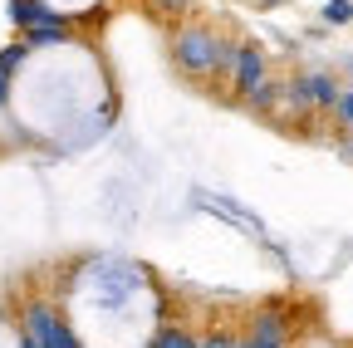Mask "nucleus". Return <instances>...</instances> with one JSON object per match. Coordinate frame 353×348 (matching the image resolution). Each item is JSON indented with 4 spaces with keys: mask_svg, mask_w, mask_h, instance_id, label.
I'll list each match as a JSON object with an SVG mask.
<instances>
[{
    "mask_svg": "<svg viewBox=\"0 0 353 348\" xmlns=\"http://www.w3.org/2000/svg\"><path fill=\"white\" fill-rule=\"evenodd\" d=\"M216 39L206 25H182L172 34V69L182 79H216Z\"/></svg>",
    "mask_w": 353,
    "mask_h": 348,
    "instance_id": "nucleus-1",
    "label": "nucleus"
},
{
    "mask_svg": "<svg viewBox=\"0 0 353 348\" xmlns=\"http://www.w3.org/2000/svg\"><path fill=\"white\" fill-rule=\"evenodd\" d=\"M20 329L34 338V348H83V343H79V334L54 314V304H44V299H25Z\"/></svg>",
    "mask_w": 353,
    "mask_h": 348,
    "instance_id": "nucleus-2",
    "label": "nucleus"
},
{
    "mask_svg": "<svg viewBox=\"0 0 353 348\" xmlns=\"http://www.w3.org/2000/svg\"><path fill=\"white\" fill-rule=\"evenodd\" d=\"M339 94H343V83L324 69H309L294 83H285V103H294V108H334Z\"/></svg>",
    "mask_w": 353,
    "mask_h": 348,
    "instance_id": "nucleus-3",
    "label": "nucleus"
},
{
    "mask_svg": "<svg viewBox=\"0 0 353 348\" xmlns=\"http://www.w3.org/2000/svg\"><path fill=\"white\" fill-rule=\"evenodd\" d=\"M245 338H250L255 348H285V343H290V314L280 309V304H265V309L250 314Z\"/></svg>",
    "mask_w": 353,
    "mask_h": 348,
    "instance_id": "nucleus-4",
    "label": "nucleus"
},
{
    "mask_svg": "<svg viewBox=\"0 0 353 348\" xmlns=\"http://www.w3.org/2000/svg\"><path fill=\"white\" fill-rule=\"evenodd\" d=\"M265 79H270V74H265V50L260 45H241L236 50V64H231V89L245 99L255 83H265Z\"/></svg>",
    "mask_w": 353,
    "mask_h": 348,
    "instance_id": "nucleus-5",
    "label": "nucleus"
},
{
    "mask_svg": "<svg viewBox=\"0 0 353 348\" xmlns=\"http://www.w3.org/2000/svg\"><path fill=\"white\" fill-rule=\"evenodd\" d=\"M280 99H285V83H275V79H265V83H255V89L241 99L250 113H275L280 108Z\"/></svg>",
    "mask_w": 353,
    "mask_h": 348,
    "instance_id": "nucleus-6",
    "label": "nucleus"
},
{
    "mask_svg": "<svg viewBox=\"0 0 353 348\" xmlns=\"http://www.w3.org/2000/svg\"><path fill=\"white\" fill-rule=\"evenodd\" d=\"M20 39L30 50H59V45H69V30H59V25H30Z\"/></svg>",
    "mask_w": 353,
    "mask_h": 348,
    "instance_id": "nucleus-7",
    "label": "nucleus"
},
{
    "mask_svg": "<svg viewBox=\"0 0 353 348\" xmlns=\"http://www.w3.org/2000/svg\"><path fill=\"white\" fill-rule=\"evenodd\" d=\"M148 348H196V338H192L187 329H176V324H162V329L152 334Z\"/></svg>",
    "mask_w": 353,
    "mask_h": 348,
    "instance_id": "nucleus-8",
    "label": "nucleus"
},
{
    "mask_svg": "<svg viewBox=\"0 0 353 348\" xmlns=\"http://www.w3.org/2000/svg\"><path fill=\"white\" fill-rule=\"evenodd\" d=\"M25 59H30V45H25V39H10V45L0 50V74H15Z\"/></svg>",
    "mask_w": 353,
    "mask_h": 348,
    "instance_id": "nucleus-9",
    "label": "nucleus"
},
{
    "mask_svg": "<svg viewBox=\"0 0 353 348\" xmlns=\"http://www.w3.org/2000/svg\"><path fill=\"white\" fill-rule=\"evenodd\" d=\"M319 20L324 25H353V0H324Z\"/></svg>",
    "mask_w": 353,
    "mask_h": 348,
    "instance_id": "nucleus-10",
    "label": "nucleus"
},
{
    "mask_svg": "<svg viewBox=\"0 0 353 348\" xmlns=\"http://www.w3.org/2000/svg\"><path fill=\"white\" fill-rule=\"evenodd\" d=\"M236 39H216V74H231V64H236Z\"/></svg>",
    "mask_w": 353,
    "mask_h": 348,
    "instance_id": "nucleus-11",
    "label": "nucleus"
},
{
    "mask_svg": "<svg viewBox=\"0 0 353 348\" xmlns=\"http://www.w3.org/2000/svg\"><path fill=\"white\" fill-rule=\"evenodd\" d=\"M196 348H236V334L231 329H211V334L196 338Z\"/></svg>",
    "mask_w": 353,
    "mask_h": 348,
    "instance_id": "nucleus-12",
    "label": "nucleus"
},
{
    "mask_svg": "<svg viewBox=\"0 0 353 348\" xmlns=\"http://www.w3.org/2000/svg\"><path fill=\"white\" fill-rule=\"evenodd\" d=\"M334 113H339V123L348 127V133H353V89H343L339 94V103H334Z\"/></svg>",
    "mask_w": 353,
    "mask_h": 348,
    "instance_id": "nucleus-13",
    "label": "nucleus"
},
{
    "mask_svg": "<svg viewBox=\"0 0 353 348\" xmlns=\"http://www.w3.org/2000/svg\"><path fill=\"white\" fill-rule=\"evenodd\" d=\"M157 10H167V15H182V10H187V0H157Z\"/></svg>",
    "mask_w": 353,
    "mask_h": 348,
    "instance_id": "nucleus-14",
    "label": "nucleus"
},
{
    "mask_svg": "<svg viewBox=\"0 0 353 348\" xmlns=\"http://www.w3.org/2000/svg\"><path fill=\"white\" fill-rule=\"evenodd\" d=\"M10 103V74H0V108Z\"/></svg>",
    "mask_w": 353,
    "mask_h": 348,
    "instance_id": "nucleus-15",
    "label": "nucleus"
},
{
    "mask_svg": "<svg viewBox=\"0 0 353 348\" xmlns=\"http://www.w3.org/2000/svg\"><path fill=\"white\" fill-rule=\"evenodd\" d=\"M339 157H343V162H353V138H343V143H339Z\"/></svg>",
    "mask_w": 353,
    "mask_h": 348,
    "instance_id": "nucleus-16",
    "label": "nucleus"
},
{
    "mask_svg": "<svg viewBox=\"0 0 353 348\" xmlns=\"http://www.w3.org/2000/svg\"><path fill=\"white\" fill-rule=\"evenodd\" d=\"M15 348H34V338H30V334L20 329V334H15Z\"/></svg>",
    "mask_w": 353,
    "mask_h": 348,
    "instance_id": "nucleus-17",
    "label": "nucleus"
},
{
    "mask_svg": "<svg viewBox=\"0 0 353 348\" xmlns=\"http://www.w3.org/2000/svg\"><path fill=\"white\" fill-rule=\"evenodd\" d=\"M236 348H255V343H250V338H245V334H236Z\"/></svg>",
    "mask_w": 353,
    "mask_h": 348,
    "instance_id": "nucleus-18",
    "label": "nucleus"
},
{
    "mask_svg": "<svg viewBox=\"0 0 353 348\" xmlns=\"http://www.w3.org/2000/svg\"><path fill=\"white\" fill-rule=\"evenodd\" d=\"M265 6H270V0H265Z\"/></svg>",
    "mask_w": 353,
    "mask_h": 348,
    "instance_id": "nucleus-19",
    "label": "nucleus"
},
{
    "mask_svg": "<svg viewBox=\"0 0 353 348\" xmlns=\"http://www.w3.org/2000/svg\"><path fill=\"white\" fill-rule=\"evenodd\" d=\"M285 348H290V343H285Z\"/></svg>",
    "mask_w": 353,
    "mask_h": 348,
    "instance_id": "nucleus-20",
    "label": "nucleus"
}]
</instances>
